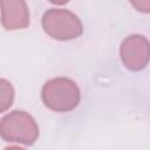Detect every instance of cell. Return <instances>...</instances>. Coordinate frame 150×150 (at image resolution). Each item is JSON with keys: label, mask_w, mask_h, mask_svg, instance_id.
Listing matches in <instances>:
<instances>
[{"label": "cell", "mask_w": 150, "mask_h": 150, "mask_svg": "<svg viewBox=\"0 0 150 150\" xmlns=\"http://www.w3.org/2000/svg\"><path fill=\"white\" fill-rule=\"evenodd\" d=\"M43 104L56 112H68L74 110L81 100L77 84L68 77H54L48 80L41 90Z\"/></svg>", "instance_id": "6da1fadb"}, {"label": "cell", "mask_w": 150, "mask_h": 150, "mask_svg": "<svg viewBox=\"0 0 150 150\" xmlns=\"http://www.w3.org/2000/svg\"><path fill=\"white\" fill-rule=\"evenodd\" d=\"M0 137L6 142L32 145L39 137V127L28 112L13 110L0 120Z\"/></svg>", "instance_id": "7a4b0ae2"}, {"label": "cell", "mask_w": 150, "mask_h": 150, "mask_svg": "<svg viewBox=\"0 0 150 150\" xmlns=\"http://www.w3.org/2000/svg\"><path fill=\"white\" fill-rule=\"evenodd\" d=\"M41 25L47 35L59 41H69L83 33L80 18L64 8H49L41 19Z\"/></svg>", "instance_id": "3957f363"}, {"label": "cell", "mask_w": 150, "mask_h": 150, "mask_svg": "<svg viewBox=\"0 0 150 150\" xmlns=\"http://www.w3.org/2000/svg\"><path fill=\"white\" fill-rule=\"evenodd\" d=\"M120 57L123 66L131 71L144 69L150 57V45L148 39L141 34L127 36L121 43Z\"/></svg>", "instance_id": "277c9868"}, {"label": "cell", "mask_w": 150, "mask_h": 150, "mask_svg": "<svg viewBox=\"0 0 150 150\" xmlns=\"http://www.w3.org/2000/svg\"><path fill=\"white\" fill-rule=\"evenodd\" d=\"M1 23L7 30L23 29L29 26V9L22 0H1Z\"/></svg>", "instance_id": "5b68a950"}, {"label": "cell", "mask_w": 150, "mask_h": 150, "mask_svg": "<svg viewBox=\"0 0 150 150\" xmlns=\"http://www.w3.org/2000/svg\"><path fill=\"white\" fill-rule=\"evenodd\" d=\"M14 101V88L12 83L5 79H0V112L11 108Z\"/></svg>", "instance_id": "8992f818"}, {"label": "cell", "mask_w": 150, "mask_h": 150, "mask_svg": "<svg viewBox=\"0 0 150 150\" xmlns=\"http://www.w3.org/2000/svg\"><path fill=\"white\" fill-rule=\"evenodd\" d=\"M134 7H136L137 11H141V12H144V13H149V9H150V1L149 0H145V1H134V2H130Z\"/></svg>", "instance_id": "52a82bcc"}, {"label": "cell", "mask_w": 150, "mask_h": 150, "mask_svg": "<svg viewBox=\"0 0 150 150\" xmlns=\"http://www.w3.org/2000/svg\"><path fill=\"white\" fill-rule=\"evenodd\" d=\"M4 150H26V149L20 148V146H7V148H5Z\"/></svg>", "instance_id": "ba28073f"}]
</instances>
